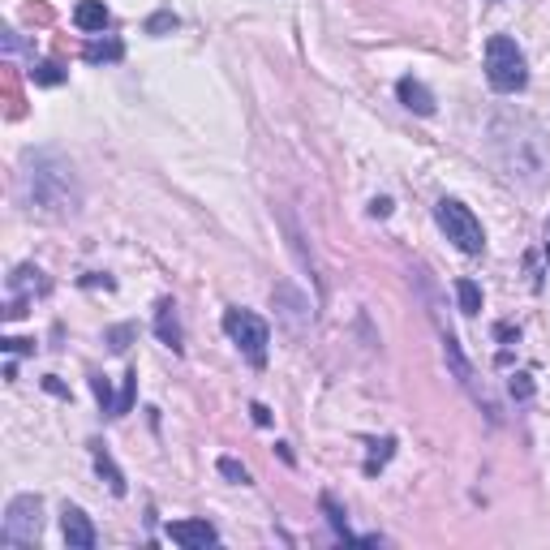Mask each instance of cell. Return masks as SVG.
I'll return each instance as SVG.
<instances>
[{"mask_svg": "<svg viewBox=\"0 0 550 550\" xmlns=\"http://www.w3.org/2000/svg\"><path fill=\"white\" fill-rule=\"evenodd\" d=\"M18 194L22 207L31 215H43V220H74L82 211L78 172L56 151H26L18 172Z\"/></svg>", "mask_w": 550, "mask_h": 550, "instance_id": "6da1fadb", "label": "cell"}, {"mask_svg": "<svg viewBox=\"0 0 550 550\" xmlns=\"http://www.w3.org/2000/svg\"><path fill=\"white\" fill-rule=\"evenodd\" d=\"M486 82L499 95H516L529 82V61L512 35H490L486 39Z\"/></svg>", "mask_w": 550, "mask_h": 550, "instance_id": "7a4b0ae2", "label": "cell"}, {"mask_svg": "<svg viewBox=\"0 0 550 550\" xmlns=\"http://www.w3.org/2000/svg\"><path fill=\"white\" fill-rule=\"evenodd\" d=\"M434 224L443 228V237L452 241L460 254H482L486 250V228L460 198H439V207H434Z\"/></svg>", "mask_w": 550, "mask_h": 550, "instance_id": "3957f363", "label": "cell"}, {"mask_svg": "<svg viewBox=\"0 0 550 550\" xmlns=\"http://www.w3.org/2000/svg\"><path fill=\"white\" fill-rule=\"evenodd\" d=\"M43 533V499L39 495H18L9 499L5 520H0V546H35Z\"/></svg>", "mask_w": 550, "mask_h": 550, "instance_id": "277c9868", "label": "cell"}, {"mask_svg": "<svg viewBox=\"0 0 550 550\" xmlns=\"http://www.w3.org/2000/svg\"><path fill=\"white\" fill-rule=\"evenodd\" d=\"M224 331H228V340L237 344L241 357L250 361V366H267L271 327H267L254 310H228V314H224Z\"/></svg>", "mask_w": 550, "mask_h": 550, "instance_id": "5b68a950", "label": "cell"}, {"mask_svg": "<svg viewBox=\"0 0 550 550\" xmlns=\"http://www.w3.org/2000/svg\"><path fill=\"white\" fill-rule=\"evenodd\" d=\"M271 301H275V310H280L284 327L293 331V336H301V331H306V327L314 323V306H310V297H301L293 284H275Z\"/></svg>", "mask_w": 550, "mask_h": 550, "instance_id": "8992f818", "label": "cell"}, {"mask_svg": "<svg viewBox=\"0 0 550 550\" xmlns=\"http://www.w3.org/2000/svg\"><path fill=\"white\" fill-rule=\"evenodd\" d=\"M9 288H13V301H9V318H22L26 310V297H43V293H48V280H43V271L39 267H18V271H13L9 275Z\"/></svg>", "mask_w": 550, "mask_h": 550, "instance_id": "52a82bcc", "label": "cell"}, {"mask_svg": "<svg viewBox=\"0 0 550 550\" xmlns=\"http://www.w3.org/2000/svg\"><path fill=\"white\" fill-rule=\"evenodd\" d=\"M61 533H65L69 550H95V542H99L91 516H86L82 508H74V503H65V512H61Z\"/></svg>", "mask_w": 550, "mask_h": 550, "instance_id": "ba28073f", "label": "cell"}, {"mask_svg": "<svg viewBox=\"0 0 550 550\" xmlns=\"http://www.w3.org/2000/svg\"><path fill=\"white\" fill-rule=\"evenodd\" d=\"M168 538L185 546V550H202V546H220V533H215L211 520H177L168 525Z\"/></svg>", "mask_w": 550, "mask_h": 550, "instance_id": "9c48e42d", "label": "cell"}, {"mask_svg": "<svg viewBox=\"0 0 550 550\" xmlns=\"http://www.w3.org/2000/svg\"><path fill=\"white\" fill-rule=\"evenodd\" d=\"M155 336L159 340H164L168 344V349L172 353H181L185 349V336H181V318H177V301H172V297H164V301H159V306H155Z\"/></svg>", "mask_w": 550, "mask_h": 550, "instance_id": "30bf717a", "label": "cell"}, {"mask_svg": "<svg viewBox=\"0 0 550 550\" xmlns=\"http://www.w3.org/2000/svg\"><path fill=\"white\" fill-rule=\"evenodd\" d=\"M396 95H400V104L417 112V117H430L434 112V95H430V86L426 82H417V78H400L396 82Z\"/></svg>", "mask_w": 550, "mask_h": 550, "instance_id": "8fae6325", "label": "cell"}, {"mask_svg": "<svg viewBox=\"0 0 550 550\" xmlns=\"http://www.w3.org/2000/svg\"><path fill=\"white\" fill-rule=\"evenodd\" d=\"M108 22H112V13H108L104 0H82V5L74 9V26L86 35H104Z\"/></svg>", "mask_w": 550, "mask_h": 550, "instance_id": "7c38bea8", "label": "cell"}, {"mask_svg": "<svg viewBox=\"0 0 550 550\" xmlns=\"http://www.w3.org/2000/svg\"><path fill=\"white\" fill-rule=\"evenodd\" d=\"M91 456H95V469H99V477L108 482L112 495H125V473L117 469V460L104 452V443H91Z\"/></svg>", "mask_w": 550, "mask_h": 550, "instance_id": "4fadbf2b", "label": "cell"}, {"mask_svg": "<svg viewBox=\"0 0 550 550\" xmlns=\"http://www.w3.org/2000/svg\"><path fill=\"white\" fill-rule=\"evenodd\" d=\"M456 301H460V314H477L482 310V288L473 280H456Z\"/></svg>", "mask_w": 550, "mask_h": 550, "instance_id": "5bb4252c", "label": "cell"}, {"mask_svg": "<svg viewBox=\"0 0 550 550\" xmlns=\"http://www.w3.org/2000/svg\"><path fill=\"white\" fill-rule=\"evenodd\" d=\"M323 512H327V525L336 529V538H344V542H357L353 533H349V520H344V512H340V503L331 499V495H323Z\"/></svg>", "mask_w": 550, "mask_h": 550, "instance_id": "9a60e30c", "label": "cell"}, {"mask_svg": "<svg viewBox=\"0 0 550 550\" xmlns=\"http://www.w3.org/2000/svg\"><path fill=\"white\" fill-rule=\"evenodd\" d=\"M125 48L117 39H104V43H86V61H121Z\"/></svg>", "mask_w": 550, "mask_h": 550, "instance_id": "2e32d148", "label": "cell"}, {"mask_svg": "<svg viewBox=\"0 0 550 550\" xmlns=\"http://www.w3.org/2000/svg\"><path fill=\"white\" fill-rule=\"evenodd\" d=\"M220 473L228 477V482H237V486H250V469H245L241 460H233V456H220Z\"/></svg>", "mask_w": 550, "mask_h": 550, "instance_id": "e0dca14e", "label": "cell"}, {"mask_svg": "<svg viewBox=\"0 0 550 550\" xmlns=\"http://www.w3.org/2000/svg\"><path fill=\"white\" fill-rule=\"evenodd\" d=\"M31 78L39 82V86H56L65 74H61V65H52V61H43V65H31Z\"/></svg>", "mask_w": 550, "mask_h": 550, "instance_id": "ac0fdd59", "label": "cell"}, {"mask_svg": "<svg viewBox=\"0 0 550 550\" xmlns=\"http://www.w3.org/2000/svg\"><path fill=\"white\" fill-rule=\"evenodd\" d=\"M134 387H138V374L129 370V374H125V387H121V396H117V413H112V417H125V413H129V404H134Z\"/></svg>", "mask_w": 550, "mask_h": 550, "instance_id": "d6986e66", "label": "cell"}, {"mask_svg": "<svg viewBox=\"0 0 550 550\" xmlns=\"http://www.w3.org/2000/svg\"><path fill=\"white\" fill-rule=\"evenodd\" d=\"M91 387H95V396H99V404H104V413L112 417L117 413V400H112V392H108V383H104V374H95L91 379Z\"/></svg>", "mask_w": 550, "mask_h": 550, "instance_id": "ffe728a7", "label": "cell"}, {"mask_svg": "<svg viewBox=\"0 0 550 550\" xmlns=\"http://www.w3.org/2000/svg\"><path fill=\"white\" fill-rule=\"evenodd\" d=\"M508 387H512V396H516V400H529V396H533V379H529V374H512V383H508Z\"/></svg>", "mask_w": 550, "mask_h": 550, "instance_id": "44dd1931", "label": "cell"}, {"mask_svg": "<svg viewBox=\"0 0 550 550\" xmlns=\"http://www.w3.org/2000/svg\"><path fill=\"white\" fill-rule=\"evenodd\" d=\"M108 340H112V349L121 353V349H129V340H134V327H112Z\"/></svg>", "mask_w": 550, "mask_h": 550, "instance_id": "7402d4cb", "label": "cell"}, {"mask_svg": "<svg viewBox=\"0 0 550 550\" xmlns=\"http://www.w3.org/2000/svg\"><path fill=\"white\" fill-rule=\"evenodd\" d=\"M168 26H177V18H172V13H155V18L147 22V31L159 35V31H168Z\"/></svg>", "mask_w": 550, "mask_h": 550, "instance_id": "603a6c76", "label": "cell"}, {"mask_svg": "<svg viewBox=\"0 0 550 550\" xmlns=\"http://www.w3.org/2000/svg\"><path fill=\"white\" fill-rule=\"evenodd\" d=\"M250 413H254V422H258V426H271V413H267V404H250Z\"/></svg>", "mask_w": 550, "mask_h": 550, "instance_id": "cb8c5ba5", "label": "cell"}, {"mask_svg": "<svg viewBox=\"0 0 550 550\" xmlns=\"http://www.w3.org/2000/svg\"><path fill=\"white\" fill-rule=\"evenodd\" d=\"M5 349L9 353H26V349H31V340H5Z\"/></svg>", "mask_w": 550, "mask_h": 550, "instance_id": "d4e9b609", "label": "cell"}]
</instances>
